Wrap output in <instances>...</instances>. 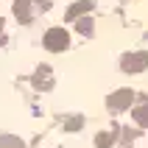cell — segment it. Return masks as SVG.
<instances>
[{"label": "cell", "instance_id": "obj_5", "mask_svg": "<svg viewBox=\"0 0 148 148\" xmlns=\"http://www.w3.org/2000/svg\"><path fill=\"white\" fill-rule=\"evenodd\" d=\"M31 0H14V14H17V20L20 23H28L31 20Z\"/></svg>", "mask_w": 148, "mask_h": 148}, {"label": "cell", "instance_id": "obj_7", "mask_svg": "<svg viewBox=\"0 0 148 148\" xmlns=\"http://www.w3.org/2000/svg\"><path fill=\"white\" fill-rule=\"evenodd\" d=\"M134 120H137L140 126H148V103H143V106L134 109Z\"/></svg>", "mask_w": 148, "mask_h": 148}, {"label": "cell", "instance_id": "obj_1", "mask_svg": "<svg viewBox=\"0 0 148 148\" xmlns=\"http://www.w3.org/2000/svg\"><path fill=\"white\" fill-rule=\"evenodd\" d=\"M67 45H70V36H67L64 28H50L48 34H45V48L53 50V53H59V50H64Z\"/></svg>", "mask_w": 148, "mask_h": 148}, {"label": "cell", "instance_id": "obj_8", "mask_svg": "<svg viewBox=\"0 0 148 148\" xmlns=\"http://www.w3.org/2000/svg\"><path fill=\"white\" fill-rule=\"evenodd\" d=\"M0 148H25L23 145V140H17V137H0Z\"/></svg>", "mask_w": 148, "mask_h": 148}, {"label": "cell", "instance_id": "obj_10", "mask_svg": "<svg viewBox=\"0 0 148 148\" xmlns=\"http://www.w3.org/2000/svg\"><path fill=\"white\" fill-rule=\"evenodd\" d=\"M78 126H81V117H70V120H67V129H70V132H75Z\"/></svg>", "mask_w": 148, "mask_h": 148}, {"label": "cell", "instance_id": "obj_6", "mask_svg": "<svg viewBox=\"0 0 148 148\" xmlns=\"http://www.w3.org/2000/svg\"><path fill=\"white\" fill-rule=\"evenodd\" d=\"M115 137H117V126L112 129V132H101L98 137H95V145L98 148H112L115 145Z\"/></svg>", "mask_w": 148, "mask_h": 148}, {"label": "cell", "instance_id": "obj_3", "mask_svg": "<svg viewBox=\"0 0 148 148\" xmlns=\"http://www.w3.org/2000/svg\"><path fill=\"white\" fill-rule=\"evenodd\" d=\"M145 67H148V53H145V50L123 56V70H126V73H143Z\"/></svg>", "mask_w": 148, "mask_h": 148}, {"label": "cell", "instance_id": "obj_9", "mask_svg": "<svg viewBox=\"0 0 148 148\" xmlns=\"http://www.w3.org/2000/svg\"><path fill=\"white\" fill-rule=\"evenodd\" d=\"M75 20H78V17H75ZM78 31H81V34H92V20H90V17L78 20Z\"/></svg>", "mask_w": 148, "mask_h": 148}, {"label": "cell", "instance_id": "obj_2", "mask_svg": "<svg viewBox=\"0 0 148 148\" xmlns=\"http://www.w3.org/2000/svg\"><path fill=\"white\" fill-rule=\"evenodd\" d=\"M132 101H134V92L132 90H117V92L109 95L106 106H109V112H123V109L132 106Z\"/></svg>", "mask_w": 148, "mask_h": 148}, {"label": "cell", "instance_id": "obj_4", "mask_svg": "<svg viewBox=\"0 0 148 148\" xmlns=\"http://www.w3.org/2000/svg\"><path fill=\"white\" fill-rule=\"evenodd\" d=\"M90 8H92V0H81V3H73V6H70V11H67L64 17H67V20H75V17H84Z\"/></svg>", "mask_w": 148, "mask_h": 148}]
</instances>
